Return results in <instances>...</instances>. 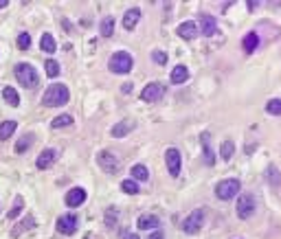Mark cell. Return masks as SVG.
<instances>
[{
    "label": "cell",
    "instance_id": "6da1fadb",
    "mask_svg": "<svg viewBox=\"0 0 281 239\" xmlns=\"http://www.w3.org/2000/svg\"><path fill=\"white\" fill-rule=\"evenodd\" d=\"M70 99V90L64 84H51L42 94V103L46 108H60L66 106Z\"/></svg>",
    "mask_w": 281,
    "mask_h": 239
},
{
    "label": "cell",
    "instance_id": "7a4b0ae2",
    "mask_svg": "<svg viewBox=\"0 0 281 239\" xmlns=\"http://www.w3.org/2000/svg\"><path fill=\"white\" fill-rule=\"evenodd\" d=\"M13 75H16L18 84L24 86V88H35V86L40 84V77H38V71H35L33 64H18L16 68H13Z\"/></svg>",
    "mask_w": 281,
    "mask_h": 239
},
{
    "label": "cell",
    "instance_id": "3957f363",
    "mask_svg": "<svg viewBox=\"0 0 281 239\" xmlns=\"http://www.w3.org/2000/svg\"><path fill=\"white\" fill-rule=\"evenodd\" d=\"M132 66H134V59H132V55L127 51H117L108 62V68L112 75H127L132 71Z\"/></svg>",
    "mask_w": 281,
    "mask_h": 239
},
{
    "label": "cell",
    "instance_id": "277c9868",
    "mask_svg": "<svg viewBox=\"0 0 281 239\" xmlns=\"http://www.w3.org/2000/svg\"><path fill=\"white\" fill-rule=\"evenodd\" d=\"M240 180L237 178H226V180H220L218 186H215V195H218V200H222V202H228V200H233L235 195H240Z\"/></svg>",
    "mask_w": 281,
    "mask_h": 239
},
{
    "label": "cell",
    "instance_id": "5b68a950",
    "mask_svg": "<svg viewBox=\"0 0 281 239\" xmlns=\"http://www.w3.org/2000/svg\"><path fill=\"white\" fill-rule=\"evenodd\" d=\"M255 208H257V200H255L253 193H241L240 198H237V217H240V220L253 217Z\"/></svg>",
    "mask_w": 281,
    "mask_h": 239
},
{
    "label": "cell",
    "instance_id": "8992f818",
    "mask_svg": "<svg viewBox=\"0 0 281 239\" xmlns=\"http://www.w3.org/2000/svg\"><path fill=\"white\" fill-rule=\"evenodd\" d=\"M202 226H204V211H202V208H196L193 213H189V215L184 217V221H182V230L187 235L200 233Z\"/></svg>",
    "mask_w": 281,
    "mask_h": 239
},
{
    "label": "cell",
    "instance_id": "52a82bcc",
    "mask_svg": "<svg viewBox=\"0 0 281 239\" xmlns=\"http://www.w3.org/2000/svg\"><path fill=\"white\" fill-rule=\"evenodd\" d=\"M97 163H99V167L103 169L105 173H110V176L119 173V169H121V163H119V158L112 151H99V154H97Z\"/></svg>",
    "mask_w": 281,
    "mask_h": 239
},
{
    "label": "cell",
    "instance_id": "ba28073f",
    "mask_svg": "<svg viewBox=\"0 0 281 239\" xmlns=\"http://www.w3.org/2000/svg\"><path fill=\"white\" fill-rule=\"evenodd\" d=\"M165 163H167V171H169L171 178H178L180 176V169H182V156L176 147H169L165 151Z\"/></svg>",
    "mask_w": 281,
    "mask_h": 239
},
{
    "label": "cell",
    "instance_id": "9c48e42d",
    "mask_svg": "<svg viewBox=\"0 0 281 239\" xmlns=\"http://www.w3.org/2000/svg\"><path fill=\"white\" fill-rule=\"evenodd\" d=\"M55 228H57V233H61V235H75L79 228V217L75 215V213H66V215H61L60 220H57Z\"/></svg>",
    "mask_w": 281,
    "mask_h": 239
},
{
    "label": "cell",
    "instance_id": "30bf717a",
    "mask_svg": "<svg viewBox=\"0 0 281 239\" xmlns=\"http://www.w3.org/2000/svg\"><path fill=\"white\" fill-rule=\"evenodd\" d=\"M162 94H165V84H161V81H149V84L140 90V99L147 103L158 101Z\"/></svg>",
    "mask_w": 281,
    "mask_h": 239
},
{
    "label": "cell",
    "instance_id": "8fae6325",
    "mask_svg": "<svg viewBox=\"0 0 281 239\" xmlns=\"http://www.w3.org/2000/svg\"><path fill=\"white\" fill-rule=\"evenodd\" d=\"M86 198H88L86 189H81V186H75V189H70L68 193H66L64 202H66V206L77 208V206H81V204L86 202Z\"/></svg>",
    "mask_w": 281,
    "mask_h": 239
},
{
    "label": "cell",
    "instance_id": "7c38bea8",
    "mask_svg": "<svg viewBox=\"0 0 281 239\" xmlns=\"http://www.w3.org/2000/svg\"><path fill=\"white\" fill-rule=\"evenodd\" d=\"M200 31H202L204 37L215 36V33H218V20H215L213 16H209V14H202L200 16Z\"/></svg>",
    "mask_w": 281,
    "mask_h": 239
},
{
    "label": "cell",
    "instance_id": "4fadbf2b",
    "mask_svg": "<svg viewBox=\"0 0 281 239\" xmlns=\"http://www.w3.org/2000/svg\"><path fill=\"white\" fill-rule=\"evenodd\" d=\"M139 230H161V217L158 215H140L136 220Z\"/></svg>",
    "mask_w": 281,
    "mask_h": 239
},
{
    "label": "cell",
    "instance_id": "5bb4252c",
    "mask_svg": "<svg viewBox=\"0 0 281 239\" xmlns=\"http://www.w3.org/2000/svg\"><path fill=\"white\" fill-rule=\"evenodd\" d=\"M55 158H57V151L51 149V147H46V149L40 151V156H38V160H35V165H38V169H48V167H53Z\"/></svg>",
    "mask_w": 281,
    "mask_h": 239
},
{
    "label": "cell",
    "instance_id": "9a60e30c",
    "mask_svg": "<svg viewBox=\"0 0 281 239\" xmlns=\"http://www.w3.org/2000/svg\"><path fill=\"white\" fill-rule=\"evenodd\" d=\"M176 33H178V37H182V40H193V37L198 36V24L193 22V20H187V22L178 24Z\"/></svg>",
    "mask_w": 281,
    "mask_h": 239
},
{
    "label": "cell",
    "instance_id": "2e32d148",
    "mask_svg": "<svg viewBox=\"0 0 281 239\" xmlns=\"http://www.w3.org/2000/svg\"><path fill=\"white\" fill-rule=\"evenodd\" d=\"M140 18H143L140 9L132 7V9H127L125 14H123V27H125L127 31H132V29H136V24H139V20H140Z\"/></svg>",
    "mask_w": 281,
    "mask_h": 239
},
{
    "label": "cell",
    "instance_id": "e0dca14e",
    "mask_svg": "<svg viewBox=\"0 0 281 239\" xmlns=\"http://www.w3.org/2000/svg\"><path fill=\"white\" fill-rule=\"evenodd\" d=\"M209 138H211V134H209V132H202V134H200V141H202V154H204V163L209 165V167H213V165H215V154H213V149H211Z\"/></svg>",
    "mask_w": 281,
    "mask_h": 239
},
{
    "label": "cell",
    "instance_id": "ac0fdd59",
    "mask_svg": "<svg viewBox=\"0 0 281 239\" xmlns=\"http://www.w3.org/2000/svg\"><path fill=\"white\" fill-rule=\"evenodd\" d=\"M189 79V68L184 66V64H178V66H174L171 68V73H169V81L171 84H184V81Z\"/></svg>",
    "mask_w": 281,
    "mask_h": 239
},
{
    "label": "cell",
    "instance_id": "d6986e66",
    "mask_svg": "<svg viewBox=\"0 0 281 239\" xmlns=\"http://www.w3.org/2000/svg\"><path fill=\"white\" fill-rule=\"evenodd\" d=\"M132 129H134V121H132V119L119 121V123L112 128V136H114V138H123V136H127Z\"/></svg>",
    "mask_w": 281,
    "mask_h": 239
},
{
    "label": "cell",
    "instance_id": "ffe728a7",
    "mask_svg": "<svg viewBox=\"0 0 281 239\" xmlns=\"http://www.w3.org/2000/svg\"><path fill=\"white\" fill-rule=\"evenodd\" d=\"M130 173H132V180H134V182H145V180H149V169H147V165H143V163L134 165V167L130 169Z\"/></svg>",
    "mask_w": 281,
    "mask_h": 239
},
{
    "label": "cell",
    "instance_id": "44dd1931",
    "mask_svg": "<svg viewBox=\"0 0 281 239\" xmlns=\"http://www.w3.org/2000/svg\"><path fill=\"white\" fill-rule=\"evenodd\" d=\"M40 49L44 51V53H55L57 51V42H55V37L51 36V33H44L42 37H40Z\"/></svg>",
    "mask_w": 281,
    "mask_h": 239
},
{
    "label": "cell",
    "instance_id": "7402d4cb",
    "mask_svg": "<svg viewBox=\"0 0 281 239\" xmlns=\"http://www.w3.org/2000/svg\"><path fill=\"white\" fill-rule=\"evenodd\" d=\"M2 97H4V101H7L9 106H13V108L20 106V94H18V90L11 88V86H4L2 88Z\"/></svg>",
    "mask_w": 281,
    "mask_h": 239
},
{
    "label": "cell",
    "instance_id": "603a6c76",
    "mask_svg": "<svg viewBox=\"0 0 281 239\" xmlns=\"http://www.w3.org/2000/svg\"><path fill=\"white\" fill-rule=\"evenodd\" d=\"M16 128H18L16 121H2V123H0V141L11 138V134L16 132Z\"/></svg>",
    "mask_w": 281,
    "mask_h": 239
},
{
    "label": "cell",
    "instance_id": "cb8c5ba5",
    "mask_svg": "<svg viewBox=\"0 0 281 239\" xmlns=\"http://www.w3.org/2000/svg\"><path fill=\"white\" fill-rule=\"evenodd\" d=\"M99 33H101V37H112V33H114V18H103L101 20V24H99Z\"/></svg>",
    "mask_w": 281,
    "mask_h": 239
},
{
    "label": "cell",
    "instance_id": "d4e9b609",
    "mask_svg": "<svg viewBox=\"0 0 281 239\" xmlns=\"http://www.w3.org/2000/svg\"><path fill=\"white\" fill-rule=\"evenodd\" d=\"M220 156H222V160H231L233 156H235V143L233 141H224L222 145H220Z\"/></svg>",
    "mask_w": 281,
    "mask_h": 239
},
{
    "label": "cell",
    "instance_id": "484cf974",
    "mask_svg": "<svg viewBox=\"0 0 281 239\" xmlns=\"http://www.w3.org/2000/svg\"><path fill=\"white\" fill-rule=\"evenodd\" d=\"M241 46H244L246 53H253V51L259 46V36L257 33H248V36L244 37V42H241Z\"/></svg>",
    "mask_w": 281,
    "mask_h": 239
},
{
    "label": "cell",
    "instance_id": "4316f807",
    "mask_svg": "<svg viewBox=\"0 0 281 239\" xmlns=\"http://www.w3.org/2000/svg\"><path fill=\"white\" fill-rule=\"evenodd\" d=\"M35 224H38V221H35V217H33V215H29V217H26L24 221H20V224H18L16 228L11 230V235H13V237H18V235H22V233H24L26 228H33Z\"/></svg>",
    "mask_w": 281,
    "mask_h": 239
},
{
    "label": "cell",
    "instance_id": "83f0119b",
    "mask_svg": "<svg viewBox=\"0 0 281 239\" xmlns=\"http://www.w3.org/2000/svg\"><path fill=\"white\" fill-rule=\"evenodd\" d=\"M68 125H73V116L70 114H60V116H55V119L51 121L53 129H61V128H68Z\"/></svg>",
    "mask_w": 281,
    "mask_h": 239
},
{
    "label": "cell",
    "instance_id": "f1b7e54d",
    "mask_svg": "<svg viewBox=\"0 0 281 239\" xmlns=\"http://www.w3.org/2000/svg\"><path fill=\"white\" fill-rule=\"evenodd\" d=\"M33 141H35L33 134H24V136L18 141V145H16V154H24V151L29 149L31 145H33Z\"/></svg>",
    "mask_w": 281,
    "mask_h": 239
},
{
    "label": "cell",
    "instance_id": "f546056e",
    "mask_svg": "<svg viewBox=\"0 0 281 239\" xmlns=\"http://www.w3.org/2000/svg\"><path fill=\"white\" fill-rule=\"evenodd\" d=\"M121 189H123V193H127V195H136L139 193V182H134L132 178H127V180L121 182Z\"/></svg>",
    "mask_w": 281,
    "mask_h": 239
},
{
    "label": "cell",
    "instance_id": "4dcf8cb0",
    "mask_svg": "<svg viewBox=\"0 0 281 239\" xmlns=\"http://www.w3.org/2000/svg\"><path fill=\"white\" fill-rule=\"evenodd\" d=\"M44 68H46V75L51 77V79L60 75V71H61V68H60V62H55V59H46V62H44Z\"/></svg>",
    "mask_w": 281,
    "mask_h": 239
},
{
    "label": "cell",
    "instance_id": "1f68e13d",
    "mask_svg": "<svg viewBox=\"0 0 281 239\" xmlns=\"http://www.w3.org/2000/svg\"><path fill=\"white\" fill-rule=\"evenodd\" d=\"M266 112L272 116H281V99H270L266 103Z\"/></svg>",
    "mask_w": 281,
    "mask_h": 239
},
{
    "label": "cell",
    "instance_id": "d6a6232c",
    "mask_svg": "<svg viewBox=\"0 0 281 239\" xmlns=\"http://www.w3.org/2000/svg\"><path fill=\"white\" fill-rule=\"evenodd\" d=\"M22 208H24V198H20V195H18L16 198V202H13V206H11V211L7 213L9 215V220H16L18 215H20V211Z\"/></svg>",
    "mask_w": 281,
    "mask_h": 239
},
{
    "label": "cell",
    "instance_id": "836d02e7",
    "mask_svg": "<svg viewBox=\"0 0 281 239\" xmlns=\"http://www.w3.org/2000/svg\"><path fill=\"white\" fill-rule=\"evenodd\" d=\"M31 46V36L26 31H22L20 36H18V49L20 51H26Z\"/></svg>",
    "mask_w": 281,
    "mask_h": 239
},
{
    "label": "cell",
    "instance_id": "e575fe53",
    "mask_svg": "<svg viewBox=\"0 0 281 239\" xmlns=\"http://www.w3.org/2000/svg\"><path fill=\"white\" fill-rule=\"evenodd\" d=\"M268 176H270V178H268V180H270V184L272 186H277V184H279V171H277V167H275V165H270V167H268Z\"/></svg>",
    "mask_w": 281,
    "mask_h": 239
},
{
    "label": "cell",
    "instance_id": "d590c367",
    "mask_svg": "<svg viewBox=\"0 0 281 239\" xmlns=\"http://www.w3.org/2000/svg\"><path fill=\"white\" fill-rule=\"evenodd\" d=\"M152 62L158 64V66H165V64H167V53H162V51H154V53H152Z\"/></svg>",
    "mask_w": 281,
    "mask_h": 239
},
{
    "label": "cell",
    "instance_id": "8d00e7d4",
    "mask_svg": "<svg viewBox=\"0 0 281 239\" xmlns=\"http://www.w3.org/2000/svg\"><path fill=\"white\" fill-rule=\"evenodd\" d=\"M147 239H165V233L162 230H152V235Z\"/></svg>",
    "mask_w": 281,
    "mask_h": 239
},
{
    "label": "cell",
    "instance_id": "74e56055",
    "mask_svg": "<svg viewBox=\"0 0 281 239\" xmlns=\"http://www.w3.org/2000/svg\"><path fill=\"white\" fill-rule=\"evenodd\" d=\"M123 239H139L136 233H123Z\"/></svg>",
    "mask_w": 281,
    "mask_h": 239
},
{
    "label": "cell",
    "instance_id": "f35d334b",
    "mask_svg": "<svg viewBox=\"0 0 281 239\" xmlns=\"http://www.w3.org/2000/svg\"><path fill=\"white\" fill-rule=\"evenodd\" d=\"M121 90H123V92H125V94H127V92H132V84H125Z\"/></svg>",
    "mask_w": 281,
    "mask_h": 239
},
{
    "label": "cell",
    "instance_id": "ab89813d",
    "mask_svg": "<svg viewBox=\"0 0 281 239\" xmlns=\"http://www.w3.org/2000/svg\"><path fill=\"white\" fill-rule=\"evenodd\" d=\"M7 5H9L7 0H0V9H4V7H7Z\"/></svg>",
    "mask_w": 281,
    "mask_h": 239
}]
</instances>
